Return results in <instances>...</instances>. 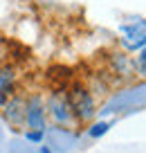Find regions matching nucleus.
<instances>
[{"label":"nucleus","instance_id":"5","mask_svg":"<svg viewBox=\"0 0 146 153\" xmlns=\"http://www.w3.org/2000/svg\"><path fill=\"white\" fill-rule=\"evenodd\" d=\"M25 106H27L25 97H9L5 101V120L14 126H23L25 124Z\"/></svg>","mask_w":146,"mask_h":153},{"label":"nucleus","instance_id":"11","mask_svg":"<svg viewBox=\"0 0 146 153\" xmlns=\"http://www.w3.org/2000/svg\"><path fill=\"white\" fill-rule=\"evenodd\" d=\"M41 153H50V149H47V146H43V149H41Z\"/></svg>","mask_w":146,"mask_h":153},{"label":"nucleus","instance_id":"1","mask_svg":"<svg viewBox=\"0 0 146 153\" xmlns=\"http://www.w3.org/2000/svg\"><path fill=\"white\" fill-rule=\"evenodd\" d=\"M65 99H67V106H70V113L74 120L88 122L94 117V97L85 86H81V83L72 86V90L65 95Z\"/></svg>","mask_w":146,"mask_h":153},{"label":"nucleus","instance_id":"4","mask_svg":"<svg viewBox=\"0 0 146 153\" xmlns=\"http://www.w3.org/2000/svg\"><path fill=\"white\" fill-rule=\"evenodd\" d=\"M45 115H50L52 122H56V124H70V122L74 120L72 113H70L65 95H52L50 97L47 104H45Z\"/></svg>","mask_w":146,"mask_h":153},{"label":"nucleus","instance_id":"8","mask_svg":"<svg viewBox=\"0 0 146 153\" xmlns=\"http://www.w3.org/2000/svg\"><path fill=\"white\" fill-rule=\"evenodd\" d=\"M108 122H99V124H94L92 128H90V135H92V137H101V135L106 133V131H108Z\"/></svg>","mask_w":146,"mask_h":153},{"label":"nucleus","instance_id":"2","mask_svg":"<svg viewBox=\"0 0 146 153\" xmlns=\"http://www.w3.org/2000/svg\"><path fill=\"white\" fill-rule=\"evenodd\" d=\"M45 99L41 95H34L27 99V106H25V124L32 131H45Z\"/></svg>","mask_w":146,"mask_h":153},{"label":"nucleus","instance_id":"7","mask_svg":"<svg viewBox=\"0 0 146 153\" xmlns=\"http://www.w3.org/2000/svg\"><path fill=\"white\" fill-rule=\"evenodd\" d=\"M133 68L137 70V74H139V76L146 74V52H144V50H139V54L135 56V61H133Z\"/></svg>","mask_w":146,"mask_h":153},{"label":"nucleus","instance_id":"10","mask_svg":"<svg viewBox=\"0 0 146 153\" xmlns=\"http://www.w3.org/2000/svg\"><path fill=\"white\" fill-rule=\"evenodd\" d=\"M2 59H5V54H2V48H0V68H2Z\"/></svg>","mask_w":146,"mask_h":153},{"label":"nucleus","instance_id":"6","mask_svg":"<svg viewBox=\"0 0 146 153\" xmlns=\"http://www.w3.org/2000/svg\"><path fill=\"white\" fill-rule=\"evenodd\" d=\"M14 81H16V72L11 65L0 68V106H5V101L14 92Z\"/></svg>","mask_w":146,"mask_h":153},{"label":"nucleus","instance_id":"3","mask_svg":"<svg viewBox=\"0 0 146 153\" xmlns=\"http://www.w3.org/2000/svg\"><path fill=\"white\" fill-rule=\"evenodd\" d=\"M122 34H124V38H122L124 48H128L130 52L144 50V45H146V23L142 18H137V23L126 25V27L122 29Z\"/></svg>","mask_w":146,"mask_h":153},{"label":"nucleus","instance_id":"9","mask_svg":"<svg viewBox=\"0 0 146 153\" xmlns=\"http://www.w3.org/2000/svg\"><path fill=\"white\" fill-rule=\"evenodd\" d=\"M25 137H27L29 142H41L43 133H41V131H27V133H25Z\"/></svg>","mask_w":146,"mask_h":153}]
</instances>
